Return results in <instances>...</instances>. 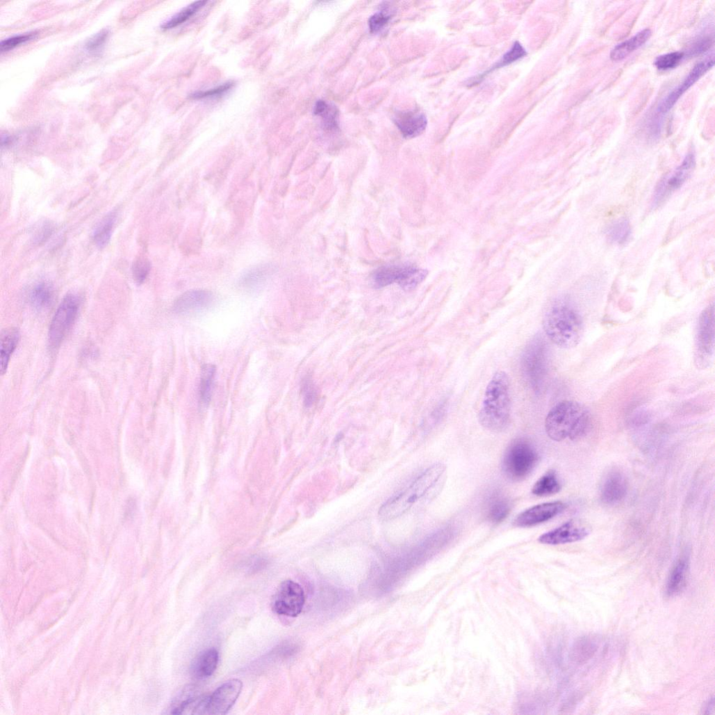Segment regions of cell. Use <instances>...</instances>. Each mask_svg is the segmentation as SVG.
<instances>
[{
	"instance_id": "cell-1",
	"label": "cell",
	"mask_w": 715,
	"mask_h": 715,
	"mask_svg": "<svg viewBox=\"0 0 715 715\" xmlns=\"http://www.w3.org/2000/svg\"><path fill=\"white\" fill-rule=\"evenodd\" d=\"M447 467L438 463L422 472L406 490L385 502L379 511L382 520L395 519L422 500H431L443 490L447 479Z\"/></svg>"
},
{
	"instance_id": "cell-2",
	"label": "cell",
	"mask_w": 715,
	"mask_h": 715,
	"mask_svg": "<svg viewBox=\"0 0 715 715\" xmlns=\"http://www.w3.org/2000/svg\"><path fill=\"white\" fill-rule=\"evenodd\" d=\"M591 418L582 404L571 400L561 401L548 413L545 428L548 436L561 442L568 438L576 441L584 438L590 431Z\"/></svg>"
},
{
	"instance_id": "cell-3",
	"label": "cell",
	"mask_w": 715,
	"mask_h": 715,
	"mask_svg": "<svg viewBox=\"0 0 715 715\" xmlns=\"http://www.w3.org/2000/svg\"><path fill=\"white\" fill-rule=\"evenodd\" d=\"M511 409V382L508 375L498 371L488 384L479 413L481 425L493 433L506 430Z\"/></svg>"
},
{
	"instance_id": "cell-4",
	"label": "cell",
	"mask_w": 715,
	"mask_h": 715,
	"mask_svg": "<svg viewBox=\"0 0 715 715\" xmlns=\"http://www.w3.org/2000/svg\"><path fill=\"white\" fill-rule=\"evenodd\" d=\"M543 327L549 340L563 349L577 347L584 331L581 315L566 302H556L546 311Z\"/></svg>"
},
{
	"instance_id": "cell-5",
	"label": "cell",
	"mask_w": 715,
	"mask_h": 715,
	"mask_svg": "<svg viewBox=\"0 0 715 715\" xmlns=\"http://www.w3.org/2000/svg\"><path fill=\"white\" fill-rule=\"evenodd\" d=\"M539 459L538 451L531 441L525 438L516 439L505 452L503 472L509 479L521 481L533 471Z\"/></svg>"
},
{
	"instance_id": "cell-6",
	"label": "cell",
	"mask_w": 715,
	"mask_h": 715,
	"mask_svg": "<svg viewBox=\"0 0 715 715\" xmlns=\"http://www.w3.org/2000/svg\"><path fill=\"white\" fill-rule=\"evenodd\" d=\"M521 365L523 376L529 386L533 390H540L548 370V349L541 336H536L526 347Z\"/></svg>"
},
{
	"instance_id": "cell-7",
	"label": "cell",
	"mask_w": 715,
	"mask_h": 715,
	"mask_svg": "<svg viewBox=\"0 0 715 715\" xmlns=\"http://www.w3.org/2000/svg\"><path fill=\"white\" fill-rule=\"evenodd\" d=\"M81 298L74 294L67 295L51 324L49 341L52 349L58 347L74 326L81 307Z\"/></svg>"
},
{
	"instance_id": "cell-8",
	"label": "cell",
	"mask_w": 715,
	"mask_h": 715,
	"mask_svg": "<svg viewBox=\"0 0 715 715\" xmlns=\"http://www.w3.org/2000/svg\"><path fill=\"white\" fill-rule=\"evenodd\" d=\"M714 64V56L712 55L704 60L697 63L690 71L683 82L674 89L661 102L652 117L651 126L661 129L664 116L674 106L679 99L700 78L704 76Z\"/></svg>"
},
{
	"instance_id": "cell-9",
	"label": "cell",
	"mask_w": 715,
	"mask_h": 715,
	"mask_svg": "<svg viewBox=\"0 0 715 715\" xmlns=\"http://www.w3.org/2000/svg\"><path fill=\"white\" fill-rule=\"evenodd\" d=\"M305 602L306 596L302 587L292 580H287L277 589L271 605L275 614L295 618L302 612Z\"/></svg>"
},
{
	"instance_id": "cell-10",
	"label": "cell",
	"mask_w": 715,
	"mask_h": 715,
	"mask_svg": "<svg viewBox=\"0 0 715 715\" xmlns=\"http://www.w3.org/2000/svg\"><path fill=\"white\" fill-rule=\"evenodd\" d=\"M714 348V306H709L701 313L696 334V364L704 368L709 363Z\"/></svg>"
},
{
	"instance_id": "cell-11",
	"label": "cell",
	"mask_w": 715,
	"mask_h": 715,
	"mask_svg": "<svg viewBox=\"0 0 715 715\" xmlns=\"http://www.w3.org/2000/svg\"><path fill=\"white\" fill-rule=\"evenodd\" d=\"M695 166L696 157L691 152L686 156L675 171L659 182L654 194L653 207L659 206L671 193L680 189L690 178Z\"/></svg>"
},
{
	"instance_id": "cell-12",
	"label": "cell",
	"mask_w": 715,
	"mask_h": 715,
	"mask_svg": "<svg viewBox=\"0 0 715 715\" xmlns=\"http://www.w3.org/2000/svg\"><path fill=\"white\" fill-rule=\"evenodd\" d=\"M243 687L240 680H230L206 696L204 714H225L239 697Z\"/></svg>"
},
{
	"instance_id": "cell-13",
	"label": "cell",
	"mask_w": 715,
	"mask_h": 715,
	"mask_svg": "<svg viewBox=\"0 0 715 715\" xmlns=\"http://www.w3.org/2000/svg\"><path fill=\"white\" fill-rule=\"evenodd\" d=\"M589 534V529L583 523L576 520H570L541 535L539 538V541L548 545L565 544L583 540Z\"/></svg>"
},
{
	"instance_id": "cell-14",
	"label": "cell",
	"mask_w": 715,
	"mask_h": 715,
	"mask_svg": "<svg viewBox=\"0 0 715 715\" xmlns=\"http://www.w3.org/2000/svg\"><path fill=\"white\" fill-rule=\"evenodd\" d=\"M561 502L541 504L533 507L517 516L514 524L517 527H525L536 525L557 516L566 509Z\"/></svg>"
},
{
	"instance_id": "cell-15",
	"label": "cell",
	"mask_w": 715,
	"mask_h": 715,
	"mask_svg": "<svg viewBox=\"0 0 715 715\" xmlns=\"http://www.w3.org/2000/svg\"><path fill=\"white\" fill-rule=\"evenodd\" d=\"M213 294L208 290H190L180 296L174 302L173 310L176 314H188L204 311L214 302Z\"/></svg>"
},
{
	"instance_id": "cell-16",
	"label": "cell",
	"mask_w": 715,
	"mask_h": 715,
	"mask_svg": "<svg viewBox=\"0 0 715 715\" xmlns=\"http://www.w3.org/2000/svg\"><path fill=\"white\" fill-rule=\"evenodd\" d=\"M628 484L625 476L619 472H611L605 479L601 489V500L607 504H614L627 495Z\"/></svg>"
},
{
	"instance_id": "cell-17",
	"label": "cell",
	"mask_w": 715,
	"mask_h": 715,
	"mask_svg": "<svg viewBox=\"0 0 715 715\" xmlns=\"http://www.w3.org/2000/svg\"><path fill=\"white\" fill-rule=\"evenodd\" d=\"M394 121L402 135L407 138L421 134L427 124L425 115L415 111L399 112L395 115Z\"/></svg>"
},
{
	"instance_id": "cell-18",
	"label": "cell",
	"mask_w": 715,
	"mask_h": 715,
	"mask_svg": "<svg viewBox=\"0 0 715 715\" xmlns=\"http://www.w3.org/2000/svg\"><path fill=\"white\" fill-rule=\"evenodd\" d=\"M274 270L271 264L263 263L250 268L240 277V288L247 292L259 290L268 279Z\"/></svg>"
},
{
	"instance_id": "cell-19",
	"label": "cell",
	"mask_w": 715,
	"mask_h": 715,
	"mask_svg": "<svg viewBox=\"0 0 715 715\" xmlns=\"http://www.w3.org/2000/svg\"><path fill=\"white\" fill-rule=\"evenodd\" d=\"M219 662V653L215 648L201 652L194 660L191 667L192 675L197 679H206L215 671Z\"/></svg>"
},
{
	"instance_id": "cell-20",
	"label": "cell",
	"mask_w": 715,
	"mask_h": 715,
	"mask_svg": "<svg viewBox=\"0 0 715 715\" xmlns=\"http://www.w3.org/2000/svg\"><path fill=\"white\" fill-rule=\"evenodd\" d=\"M409 265H386L376 270L372 276L375 288H383L393 283L398 284L403 279Z\"/></svg>"
},
{
	"instance_id": "cell-21",
	"label": "cell",
	"mask_w": 715,
	"mask_h": 715,
	"mask_svg": "<svg viewBox=\"0 0 715 715\" xmlns=\"http://www.w3.org/2000/svg\"><path fill=\"white\" fill-rule=\"evenodd\" d=\"M652 31L647 28L638 33L632 38L617 45L611 53V59L614 62L622 61L636 50L643 47L651 38Z\"/></svg>"
},
{
	"instance_id": "cell-22",
	"label": "cell",
	"mask_w": 715,
	"mask_h": 715,
	"mask_svg": "<svg viewBox=\"0 0 715 715\" xmlns=\"http://www.w3.org/2000/svg\"><path fill=\"white\" fill-rule=\"evenodd\" d=\"M510 511V501L500 493H493L487 501L486 517L492 523H502L509 516Z\"/></svg>"
},
{
	"instance_id": "cell-23",
	"label": "cell",
	"mask_w": 715,
	"mask_h": 715,
	"mask_svg": "<svg viewBox=\"0 0 715 715\" xmlns=\"http://www.w3.org/2000/svg\"><path fill=\"white\" fill-rule=\"evenodd\" d=\"M20 338L17 329L10 328L2 331L0 338V359H1V374L4 375L8 369L11 356L15 351Z\"/></svg>"
},
{
	"instance_id": "cell-24",
	"label": "cell",
	"mask_w": 715,
	"mask_h": 715,
	"mask_svg": "<svg viewBox=\"0 0 715 715\" xmlns=\"http://www.w3.org/2000/svg\"><path fill=\"white\" fill-rule=\"evenodd\" d=\"M689 570V561L687 557H682L673 566L669 576L666 593L669 596L680 593L684 588Z\"/></svg>"
},
{
	"instance_id": "cell-25",
	"label": "cell",
	"mask_w": 715,
	"mask_h": 715,
	"mask_svg": "<svg viewBox=\"0 0 715 715\" xmlns=\"http://www.w3.org/2000/svg\"><path fill=\"white\" fill-rule=\"evenodd\" d=\"M54 295L53 285L50 282L41 281L35 286L31 293V303L39 311L45 310L53 303Z\"/></svg>"
},
{
	"instance_id": "cell-26",
	"label": "cell",
	"mask_w": 715,
	"mask_h": 715,
	"mask_svg": "<svg viewBox=\"0 0 715 715\" xmlns=\"http://www.w3.org/2000/svg\"><path fill=\"white\" fill-rule=\"evenodd\" d=\"M116 219V213L111 212L106 215L96 227L93 233V239L99 248H104L109 243Z\"/></svg>"
},
{
	"instance_id": "cell-27",
	"label": "cell",
	"mask_w": 715,
	"mask_h": 715,
	"mask_svg": "<svg viewBox=\"0 0 715 715\" xmlns=\"http://www.w3.org/2000/svg\"><path fill=\"white\" fill-rule=\"evenodd\" d=\"M561 486L556 472L550 470L542 476L534 484L532 493L539 497L556 494Z\"/></svg>"
},
{
	"instance_id": "cell-28",
	"label": "cell",
	"mask_w": 715,
	"mask_h": 715,
	"mask_svg": "<svg viewBox=\"0 0 715 715\" xmlns=\"http://www.w3.org/2000/svg\"><path fill=\"white\" fill-rule=\"evenodd\" d=\"M313 112L315 115L321 117L326 129L333 131L339 129V113L336 106L329 104L325 101L320 100L315 104Z\"/></svg>"
},
{
	"instance_id": "cell-29",
	"label": "cell",
	"mask_w": 715,
	"mask_h": 715,
	"mask_svg": "<svg viewBox=\"0 0 715 715\" xmlns=\"http://www.w3.org/2000/svg\"><path fill=\"white\" fill-rule=\"evenodd\" d=\"M215 374L216 367L213 365L208 364L202 368L199 391L200 402L204 406L208 405L211 400Z\"/></svg>"
},
{
	"instance_id": "cell-30",
	"label": "cell",
	"mask_w": 715,
	"mask_h": 715,
	"mask_svg": "<svg viewBox=\"0 0 715 715\" xmlns=\"http://www.w3.org/2000/svg\"><path fill=\"white\" fill-rule=\"evenodd\" d=\"M606 234L611 243L625 244L632 235L630 222L626 218H620L612 222L607 229Z\"/></svg>"
},
{
	"instance_id": "cell-31",
	"label": "cell",
	"mask_w": 715,
	"mask_h": 715,
	"mask_svg": "<svg viewBox=\"0 0 715 715\" xmlns=\"http://www.w3.org/2000/svg\"><path fill=\"white\" fill-rule=\"evenodd\" d=\"M208 3L207 1H197L183 9L179 13L174 16L170 20L164 24L162 26L163 30H171L185 24L193 17Z\"/></svg>"
},
{
	"instance_id": "cell-32",
	"label": "cell",
	"mask_w": 715,
	"mask_h": 715,
	"mask_svg": "<svg viewBox=\"0 0 715 715\" xmlns=\"http://www.w3.org/2000/svg\"><path fill=\"white\" fill-rule=\"evenodd\" d=\"M684 57V53L680 51L661 55L657 58L655 65L660 71L671 70L677 67Z\"/></svg>"
},
{
	"instance_id": "cell-33",
	"label": "cell",
	"mask_w": 715,
	"mask_h": 715,
	"mask_svg": "<svg viewBox=\"0 0 715 715\" xmlns=\"http://www.w3.org/2000/svg\"><path fill=\"white\" fill-rule=\"evenodd\" d=\"M151 263L148 259L140 257L135 260L132 266V274L134 280L138 284L144 283L151 271Z\"/></svg>"
},
{
	"instance_id": "cell-34",
	"label": "cell",
	"mask_w": 715,
	"mask_h": 715,
	"mask_svg": "<svg viewBox=\"0 0 715 715\" xmlns=\"http://www.w3.org/2000/svg\"><path fill=\"white\" fill-rule=\"evenodd\" d=\"M526 55L527 52L525 49L518 42H516L511 50L503 56L500 62L497 63L495 67L492 68L491 71L515 63L516 61L524 58Z\"/></svg>"
},
{
	"instance_id": "cell-35",
	"label": "cell",
	"mask_w": 715,
	"mask_h": 715,
	"mask_svg": "<svg viewBox=\"0 0 715 715\" xmlns=\"http://www.w3.org/2000/svg\"><path fill=\"white\" fill-rule=\"evenodd\" d=\"M391 19V15L386 7L382 11L375 14L368 22L370 33L377 34L381 32L388 25Z\"/></svg>"
},
{
	"instance_id": "cell-36",
	"label": "cell",
	"mask_w": 715,
	"mask_h": 715,
	"mask_svg": "<svg viewBox=\"0 0 715 715\" xmlns=\"http://www.w3.org/2000/svg\"><path fill=\"white\" fill-rule=\"evenodd\" d=\"M234 86V83L227 82L213 89L197 91L191 94L192 99H203L220 97L231 90Z\"/></svg>"
},
{
	"instance_id": "cell-37",
	"label": "cell",
	"mask_w": 715,
	"mask_h": 715,
	"mask_svg": "<svg viewBox=\"0 0 715 715\" xmlns=\"http://www.w3.org/2000/svg\"><path fill=\"white\" fill-rule=\"evenodd\" d=\"M36 35L37 33L33 32L8 38L0 44V50H1V52L13 50L17 47L33 40Z\"/></svg>"
},
{
	"instance_id": "cell-38",
	"label": "cell",
	"mask_w": 715,
	"mask_h": 715,
	"mask_svg": "<svg viewBox=\"0 0 715 715\" xmlns=\"http://www.w3.org/2000/svg\"><path fill=\"white\" fill-rule=\"evenodd\" d=\"M302 393L304 404L307 407L311 406L317 401L318 390L311 377H307L303 380Z\"/></svg>"
},
{
	"instance_id": "cell-39",
	"label": "cell",
	"mask_w": 715,
	"mask_h": 715,
	"mask_svg": "<svg viewBox=\"0 0 715 715\" xmlns=\"http://www.w3.org/2000/svg\"><path fill=\"white\" fill-rule=\"evenodd\" d=\"M109 35L108 30H103L91 38L86 44L87 49L92 53H97L101 49Z\"/></svg>"
},
{
	"instance_id": "cell-40",
	"label": "cell",
	"mask_w": 715,
	"mask_h": 715,
	"mask_svg": "<svg viewBox=\"0 0 715 715\" xmlns=\"http://www.w3.org/2000/svg\"><path fill=\"white\" fill-rule=\"evenodd\" d=\"M712 44L713 38L710 37L700 38L691 45L689 51V56L700 55L709 49Z\"/></svg>"
},
{
	"instance_id": "cell-41",
	"label": "cell",
	"mask_w": 715,
	"mask_h": 715,
	"mask_svg": "<svg viewBox=\"0 0 715 715\" xmlns=\"http://www.w3.org/2000/svg\"><path fill=\"white\" fill-rule=\"evenodd\" d=\"M576 648L582 650V651L577 650V652L575 651V652L577 659L580 661L589 659L595 652L596 649L595 645L589 640L581 641Z\"/></svg>"
},
{
	"instance_id": "cell-42",
	"label": "cell",
	"mask_w": 715,
	"mask_h": 715,
	"mask_svg": "<svg viewBox=\"0 0 715 715\" xmlns=\"http://www.w3.org/2000/svg\"><path fill=\"white\" fill-rule=\"evenodd\" d=\"M705 711H707V712H706V714H712L713 712V711H714V699L713 698H712L711 700H709L708 702V703L707 704V707H705Z\"/></svg>"
}]
</instances>
